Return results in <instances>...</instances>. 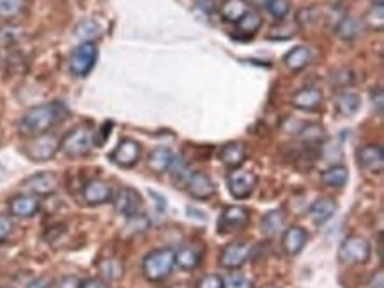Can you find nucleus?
Here are the masks:
<instances>
[{
    "label": "nucleus",
    "mask_w": 384,
    "mask_h": 288,
    "mask_svg": "<svg viewBox=\"0 0 384 288\" xmlns=\"http://www.w3.org/2000/svg\"><path fill=\"white\" fill-rule=\"evenodd\" d=\"M365 23H367L370 29L374 30H381L383 29V23H384V4H374L372 9L367 13L365 16Z\"/></svg>",
    "instance_id": "nucleus-32"
},
{
    "label": "nucleus",
    "mask_w": 384,
    "mask_h": 288,
    "mask_svg": "<svg viewBox=\"0 0 384 288\" xmlns=\"http://www.w3.org/2000/svg\"><path fill=\"white\" fill-rule=\"evenodd\" d=\"M338 204L333 198H319L317 202H313V205L310 207V220L316 225H324L328 223L331 218L337 214Z\"/></svg>",
    "instance_id": "nucleus-23"
},
{
    "label": "nucleus",
    "mask_w": 384,
    "mask_h": 288,
    "mask_svg": "<svg viewBox=\"0 0 384 288\" xmlns=\"http://www.w3.org/2000/svg\"><path fill=\"white\" fill-rule=\"evenodd\" d=\"M68 106L62 101H50L30 108L20 120V133L23 136L47 135L50 129L59 126L68 117Z\"/></svg>",
    "instance_id": "nucleus-1"
},
{
    "label": "nucleus",
    "mask_w": 384,
    "mask_h": 288,
    "mask_svg": "<svg viewBox=\"0 0 384 288\" xmlns=\"http://www.w3.org/2000/svg\"><path fill=\"white\" fill-rule=\"evenodd\" d=\"M201 260V251L193 246H183L179 251H175V263L183 271H193V269H196Z\"/></svg>",
    "instance_id": "nucleus-26"
},
{
    "label": "nucleus",
    "mask_w": 384,
    "mask_h": 288,
    "mask_svg": "<svg viewBox=\"0 0 384 288\" xmlns=\"http://www.w3.org/2000/svg\"><path fill=\"white\" fill-rule=\"evenodd\" d=\"M335 106H337V112L342 115V117H350V115H355L356 112L359 110V106H361V98H359L356 92L344 90V92L338 94Z\"/></svg>",
    "instance_id": "nucleus-25"
},
{
    "label": "nucleus",
    "mask_w": 384,
    "mask_h": 288,
    "mask_svg": "<svg viewBox=\"0 0 384 288\" xmlns=\"http://www.w3.org/2000/svg\"><path fill=\"white\" fill-rule=\"evenodd\" d=\"M96 145L94 131L87 126H78L60 140V150L68 157H84Z\"/></svg>",
    "instance_id": "nucleus-3"
},
{
    "label": "nucleus",
    "mask_w": 384,
    "mask_h": 288,
    "mask_svg": "<svg viewBox=\"0 0 384 288\" xmlns=\"http://www.w3.org/2000/svg\"><path fill=\"white\" fill-rule=\"evenodd\" d=\"M41 209V202L36 195H16L9 200V212L16 218H32Z\"/></svg>",
    "instance_id": "nucleus-17"
},
{
    "label": "nucleus",
    "mask_w": 384,
    "mask_h": 288,
    "mask_svg": "<svg viewBox=\"0 0 384 288\" xmlns=\"http://www.w3.org/2000/svg\"><path fill=\"white\" fill-rule=\"evenodd\" d=\"M175 265V251L172 248H158L153 250L144 257L142 262V272L145 280L158 283L168 278Z\"/></svg>",
    "instance_id": "nucleus-2"
},
{
    "label": "nucleus",
    "mask_w": 384,
    "mask_h": 288,
    "mask_svg": "<svg viewBox=\"0 0 384 288\" xmlns=\"http://www.w3.org/2000/svg\"><path fill=\"white\" fill-rule=\"evenodd\" d=\"M250 223V212L246 207L241 205H229L222 211L220 218H218V233L222 235H229V233H235L244 230Z\"/></svg>",
    "instance_id": "nucleus-7"
},
{
    "label": "nucleus",
    "mask_w": 384,
    "mask_h": 288,
    "mask_svg": "<svg viewBox=\"0 0 384 288\" xmlns=\"http://www.w3.org/2000/svg\"><path fill=\"white\" fill-rule=\"evenodd\" d=\"M349 181V170L344 165H335L329 166L328 170H324L320 174V183L324 184L326 187H333V189H340L344 187Z\"/></svg>",
    "instance_id": "nucleus-24"
},
{
    "label": "nucleus",
    "mask_w": 384,
    "mask_h": 288,
    "mask_svg": "<svg viewBox=\"0 0 384 288\" xmlns=\"http://www.w3.org/2000/svg\"><path fill=\"white\" fill-rule=\"evenodd\" d=\"M252 257V246L244 241H238V242H231L227 244L225 248L220 253V265L223 269H231V271H235V269L243 267L244 263L250 260Z\"/></svg>",
    "instance_id": "nucleus-10"
},
{
    "label": "nucleus",
    "mask_w": 384,
    "mask_h": 288,
    "mask_svg": "<svg viewBox=\"0 0 384 288\" xmlns=\"http://www.w3.org/2000/svg\"><path fill=\"white\" fill-rule=\"evenodd\" d=\"M361 30H363L361 20H358V18L355 16H344L340 21H338L335 32H337L338 38L344 39V41H353V39H356L359 34H361Z\"/></svg>",
    "instance_id": "nucleus-27"
},
{
    "label": "nucleus",
    "mask_w": 384,
    "mask_h": 288,
    "mask_svg": "<svg viewBox=\"0 0 384 288\" xmlns=\"http://www.w3.org/2000/svg\"><path fill=\"white\" fill-rule=\"evenodd\" d=\"M223 288H255L253 287V281L248 280L246 276L243 274H231L227 280H223Z\"/></svg>",
    "instance_id": "nucleus-37"
},
{
    "label": "nucleus",
    "mask_w": 384,
    "mask_h": 288,
    "mask_svg": "<svg viewBox=\"0 0 384 288\" xmlns=\"http://www.w3.org/2000/svg\"><path fill=\"white\" fill-rule=\"evenodd\" d=\"M22 186L29 191L30 195L50 196L59 189V179L51 172H39V174L27 177Z\"/></svg>",
    "instance_id": "nucleus-12"
},
{
    "label": "nucleus",
    "mask_w": 384,
    "mask_h": 288,
    "mask_svg": "<svg viewBox=\"0 0 384 288\" xmlns=\"http://www.w3.org/2000/svg\"><path fill=\"white\" fill-rule=\"evenodd\" d=\"M114 196V189L108 183L101 181V179H92L84 186V200L89 205H103L112 202Z\"/></svg>",
    "instance_id": "nucleus-15"
},
{
    "label": "nucleus",
    "mask_w": 384,
    "mask_h": 288,
    "mask_svg": "<svg viewBox=\"0 0 384 288\" xmlns=\"http://www.w3.org/2000/svg\"><path fill=\"white\" fill-rule=\"evenodd\" d=\"M331 83L340 87V89H347V87L355 83V73L347 68L337 69L335 73H331Z\"/></svg>",
    "instance_id": "nucleus-34"
},
{
    "label": "nucleus",
    "mask_w": 384,
    "mask_h": 288,
    "mask_svg": "<svg viewBox=\"0 0 384 288\" xmlns=\"http://www.w3.org/2000/svg\"><path fill=\"white\" fill-rule=\"evenodd\" d=\"M196 288H223V278L220 274H207L201 278Z\"/></svg>",
    "instance_id": "nucleus-39"
},
{
    "label": "nucleus",
    "mask_w": 384,
    "mask_h": 288,
    "mask_svg": "<svg viewBox=\"0 0 384 288\" xmlns=\"http://www.w3.org/2000/svg\"><path fill=\"white\" fill-rule=\"evenodd\" d=\"M186 187L192 198L195 200H209L216 193L213 179L204 172H193L186 179Z\"/></svg>",
    "instance_id": "nucleus-14"
},
{
    "label": "nucleus",
    "mask_w": 384,
    "mask_h": 288,
    "mask_svg": "<svg viewBox=\"0 0 384 288\" xmlns=\"http://www.w3.org/2000/svg\"><path fill=\"white\" fill-rule=\"evenodd\" d=\"M248 11H252V4L248 0H223L220 5V16L227 23H238Z\"/></svg>",
    "instance_id": "nucleus-19"
},
{
    "label": "nucleus",
    "mask_w": 384,
    "mask_h": 288,
    "mask_svg": "<svg viewBox=\"0 0 384 288\" xmlns=\"http://www.w3.org/2000/svg\"><path fill=\"white\" fill-rule=\"evenodd\" d=\"M368 288H384V274L381 269L372 274L370 281H368Z\"/></svg>",
    "instance_id": "nucleus-43"
},
{
    "label": "nucleus",
    "mask_w": 384,
    "mask_h": 288,
    "mask_svg": "<svg viewBox=\"0 0 384 288\" xmlns=\"http://www.w3.org/2000/svg\"><path fill=\"white\" fill-rule=\"evenodd\" d=\"M308 241V235L301 226H289L282 235V248L285 254L296 257L303 251L305 244Z\"/></svg>",
    "instance_id": "nucleus-18"
},
{
    "label": "nucleus",
    "mask_w": 384,
    "mask_h": 288,
    "mask_svg": "<svg viewBox=\"0 0 384 288\" xmlns=\"http://www.w3.org/2000/svg\"><path fill=\"white\" fill-rule=\"evenodd\" d=\"M257 184H259V177L253 172H246V170H232L227 177L229 193L235 200L250 198L255 191Z\"/></svg>",
    "instance_id": "nucleus-8"
},
{
    "label": "nucleus",
    "mask_w": 384,
    "mask_h": 288,
    "mask_svg": "<svg viewBox=\"0 0 384 288\" xmlns=\"http://www.w3.org/2000/svg\"><path fill=\"white\" fill-rule=\"evenodd\" d=\"M322 99H324V96H322L320 89H317V87H303L292 96L290 103H292L294 108L301 112H316L322 105Z\"/></svg>",
    "instance_id": "nucleus-16"
},
{
    "label": "nucleus",
    "mask_w": 384,
    "mask_h": 288,
    "mask_svg": "<svg viewBox=\"0 0 384 288\" xmlns=\"http://www.w3.org/2000/svg\"><path fill=\"white\" fill-rule=\"evenodd\" d=\"M112 202H114V209L119 212L120 216L128 218V220L137 216L142 209L140 195L133 187H120L116 195L112 196Z\"/></svg>",
    "instance_id": "nucleus-13"
},
{
    "label": "nucleus",
    "mask_w": 384,
    "mask_h": 288,
    "mask_svg": "<svg viewBox=\"0 0 384 288\" xmlns=\"http://www.w3.org/2000/svg\"><path fill=\"white\" fill-rule=\"evenodd\" d=\"M312 60V50L305 44H299V47H294L292 50H289L283 57V64L287 68L290 69L292 73H299L303 71L307 68L308 64Z\"/></svg>",
    "instance_id": "nucleus-21"
},
{
    "label": "nucleus",
    "mask_w": 384,
    "mask_h": 288,
    "mask_svg": "<svg viewBox=\"0 0 384 288\" xmlns=\"http://www.w3.org/2000/svg\"><path fill=\"white\" fill-rule=\"evenodd\" d=\"M60 150V140L53 135H41L34 136V140L30 142L25 148H23V154L29 157L30 161L36 163H43L53 159L57 153Z\"/></svg>",
    "instance_id": "nucleus-6"
},
{
    "label": "nucleus",
    "mask_w": 384,
    "mask_h": 288,
    "mask_svg": "<svg viewBox=\"0 0 384 288\" xmlns=\"http://www.w3.org/2000/svg\"><path fill=\"white\" fill-rule=\"evenodd\" d=\"M283 225H285V216H283L282 211L266 212L261 220V230L268 237L277 235V233L283 228Z\"/></svg>",
    "instance_id": "nucleus-28"
},
{
    "label": "nucleus",
    "mask_w": 384,
    "mask_h": 288,
    "mask_svg": "<svg viewBox=\"0 0 384 288\" xmlns=\"http://www.w3.org/2000/svg\"><path fill=\"white\" fill-rule=\"evenodd\" d=\"M266 9H268V13L271 14L274 20L282 21L283 18L289 14L290 2L289 0H269L268 5H266Z\"/></svg>",
    "instance_id": "nucleus-33"
},
{
    "label": "nucleus",
    "mask_w": 384,
    "mask_h": 288,
    "mask_svg": "<svg viewBox=\"0 0 384 288\" xmlns=\"http://www.w3.org/2000/svg\"><path fill=\"white\" fill-rule=\"evenodd\" d=\"M246 148L240 142H231V144L223 145L220 150V159L223 165L231 170H238L244 161H246Z\"/></svg>",
    "instance_id": "nucleus-20"
},
{
    "label": "nucleus",
    "mask_w": 384,
    "mask_h": 288,
    "mask_svg": "<svg viewBox=\"0 0 384 288\" xmlns=\"http://www.w3.org/2000/svg\"><path fill=\"white\" fill-rule=\"evenodd\" d=\"M23 8V0H0V16L13 18Z\"/></svg>",
    "instance_id": "nucleus-35"
},
{
    "label": "nucleus",
    "mask_w": 384,
    "mask_h": 288,
    "mask_svg": "<svg viewBox=\"0 0 384 288\" xmlns=\"http://www.w3.org/2000/svg\"><path fill=\"white\" fill-rule=\"evenodd\" d=\"M0 288H9V287H0Z\"/></svg>",
    "instance_id": "nucleus-49"
},
{
    "label": "nucleus",
    "mask_w": 384,
    "mask_h": 288,
    "mask_svg": "<svg viewBox=\"0 0 384 288\" xmlns=\"http://www.w3.org/2000/svg\"><path fill=\"white\" fill-rule=\"evenodd\" d=\"M99 274L105 281H117L123 278L124 265L119 259H107L99 263Z\"/></svg>",
    "instance_id": "nucleus-30"
},
{
    "label": "nucleus",
    "mask_w": 384,
    "mask_h": 288,
    "mask_svg": "<svg viewBox=\"0 0 384 288\" xmlns=\"http://www.w3.org/2000/svg\"><path fill=\"white\" fill-rule=\"evenodd\" d=\"M13 220L5 214H0V244H4L9 237H11V233H13Z\"/></svg>",
    "instance_id": "nucleus-38"
},
{
    "label": "nucleus",
    "mask_w": 384,
    "mask_h": 288,
    "mask_svg": "<svg viewBox=\"0 0 384 288\" xmlns=\"http://www.w3.org/2000/svg\"><path fill=\"white\" fill-rule=\"evenodd\" d=\"M175 159V154L172 153L168 147H156L153 153L149 154V159H147V166L153 174H165L168 172Z\"/></svg>",
    "instance_id": "nucleus-22"
},
{
    "label": "nucleus",
    "mask_w": 384,
    "mask_h": 288,
    "mask_svg": "<svg viewBox=\"0 0 384 288\" xmlns=\"http://www.w3.org/2000/svg\"><path fill=\"white\" fill-rule=\"evenodd\" d=\"M149 226H151V221L147 220V216L142 214V212H138L137 216L129 218L128 226H126V228H128L131 233H142L149 228Z\"/></svg>",
    "instance_id": "nucleus-36"
},
{
    "label": "nucleus",
    "mask_w": 384,
    "mask_h": 288,
    "mask_svg": "<svg viewBox=\"0 0 384 288\" xmlns=\"http://www.w3.org/2000/svg\"><path fill=\"white\" fill-rule=\"evenodd\" d=\"M80 288H108V283L103 278H89L86 281H80Z\"/></svg>",
    "instance_id": "nucleus-41"
},
{
    "label": "nucleus",
    "mask_w": 384,
    "mask_h": 288,
    "mask_svg": "<svg viewBox=\"0 0 384 288\" xmlns=\"http://www.w3.org/2000/svg\"><path fill=\"white\" fill-rule=\"evenodd\" d=\"M142 145L133 138H123L110 154L112 163H116L120 168H133L140 161Z\"/></svg>",
    "instance_id": "nucleus-11"
},
{
    "label": "nucleus",
    "mask_w": 384,
    "mask_h": 288,
    "mask_svg": "<svg viewBox=\"0 0 384 288\" xmlns=\"http://www.w3.org/2000/svg\"><path fill=\"white\" fill-rule=\"evenodd\" d=\"M27 288H53V285L48 278H36L27 285Z\"/></svg>",
    "instance_id": "nucleus-45"
},
{
    "label": "nucleus",
    "mask_w": 384,
    "mask_h": 288,
    "mask_svg": "<svg viewBox=\"0 0 384 288\" xmlns=\"http://www.w3.org/2000/svg\"><path fill=\"white\" fill-rule=\"evenodd\" d=\"M296 30H298V27L290 25V23H285V25H282V27H273V29H271V34H269V38L274 39L278 34H280V32H285V34H283V36H285V39L292 38V36L296 34Z\"/></svg>",
    "instance_id": "nucleus-40"
},
{
    "label": "nucleus",
    "mask_w": 384,
    "mask_h": 288,
    "mask_svg": "<svg viewBox=\"0 0 384 288\" xmlns=\"http://www.w3.org/2000/svg\"><path fill=\"white\" fill-rule=\"evenodd\" d=\"M98 60V47L94 42H81L71 53L69 69L75 77H87Z\"/></svg>",
    "instance_id": "nucleus-5"
},
{
    "label": "nucleus",
    "mask_w": 384,
    "mask_h": 288,
    "mask_svg": "<svg viewBox=\"0 0 384 288\" xmlns=\"http://www.w3.org/2000/svg\"><path fill=\"white\" fill-rule=\"evenodd\" d=\"M372 257L370 242L361 235H349L342 241L338 250V259L347 265H361L367 263Z\"/></svg>",
    "instance_id": "nucleus-4"
},
{
    "label": "nucleus",
    "mask_w": 384,
    "mask_h": 288,
    "mask_svg": "<svg viewBox=\"0 0 384 288\" xmlns=\"http://www.w3.org/2000/svg\"><path fill=\"white\" fill-rule=\"evenodd\" d=\"M57 288H80V280H78L77 276H64L59 281Z\"/></svg>",
    "instance_id": "nucleus-42"
},
{
    "label": "nucleus",
    "mask_w": 384,
    "mask_h": 288,
    "mask_svg": "<svg viewBox=\"0 0 384 288\" xmlns=\"http://www.w3.org/2000/svg\"><path fill=\"white\" fill-rule=\"evenodd\" d=\"M101 34L103 27L92 18L81 20L77 25V38H80L84 42H94Z\"/></svg>",
    "instance_id": "nucleus-29"
},
{
    "label": "nucleus",
    "mask_w": 384,
    "mask_h": 288,
    "mask_svg": "<svg viewBox=\"0 0 384 288\" xmlns=\"http://www.w3.org/2000/svg\"><path fill=\"white\" fill-rule=\"evenodd\" d=\"M372 101H374V108L377 106V115H383V90H374L372 92Z\"/></svg>",
    "instance_id": "nucleus-44"
},
{
    "label": "nucleus",
    "mask_w": 384,
    "mask_h": 288,
    "mask_svg": "<svg viewBox=\"0 0 384 288\" xmlns=\"http://www.w3.org/2000/svg\"><path fill=\"white\" fill-rule=\"evenodd\" d=\"M358 166L368 175H381L384 172V148L377 144L363 145L356 153Z\"/></svg>",
    "instance_id": "nucleus-9"
},
{
    "label": "nucleus",
    "mask_w": 384,
    "mask_h": 288,
    "mask_svg": "<svg viewBox=\"0 0 384 288\" xmlns=\"http://www.w3.org/2000/svg\"><path fill=\"white\" fill-rule=\"evenodd\" d=\"M235 27H238V30L240 32H243V34L246 36H253L255 32H259L262 27V16L257 11H248L246 14H244L243 18H241L238 23H235Z\"/></svg>",
    "instance_id": "nucleus-31"
},
{
    "label": "nucleus",
    "mask_w": 384,
    "mask_h": 288,
    "mask_svg": "<svg viewBox=\"0 0 384 288\" xmlns=\"http://www.w3.org/2000/svg\"><path fill=\"white\" fill-rule=\"evenodd\" d=\"M266 288H277V287H266Z\"/></svg>",
    "instance_id": "nucleus-48"
},
{
    "label": "nucleus",
    "mask_w": 384,
    "mask_h": 288,
    "mask_svg": "<svg viewBox=\"0 0 384 288\" xmlns=\"http://www.w3.org/2000/svg\"><path fill=\"white\" fill-rule=\"evenodd\" d=\"M4 175H5V168L2 165H0V181L4 179Z\"/></svg>",
    "instance_id": "nucleus-47"
},
{
    "label": "nucleus",
    "mask_w": 384,
    "mask_h": 288,
    "mask_svg": "<svg viewBox=\"0 0 384 288\" xmlns=\"http://www.w3.org/2000/svg\"><path fill=\"white\" fill-rule=\"evenodd\" d=\"M252 2L257 5V8H266L269 0H252Z\"/></svg>",
    "instance_id": "nucleus-46"
}]
</instances>
